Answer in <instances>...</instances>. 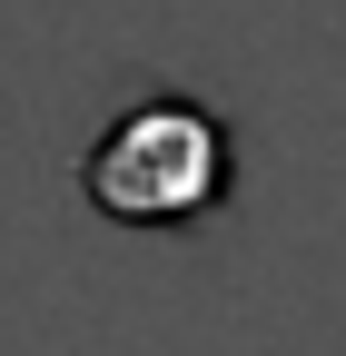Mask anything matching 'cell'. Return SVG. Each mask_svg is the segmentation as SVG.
Masks as SVG:
<instances>
[{"mask_svg": "<svg viewBox=\"0 0 346 356\" xmlns=\"http://www.w3.org/2000/svg\"><path fill=\"white\" fill-rule=\"evenodd\" d=\"M79 198L129 238H188L238 198V129L198 89H139L79 149Z\"/></svg>", "mask_w": 346, "mask_h": 356, "instance_id": "cell-1", "label": "cell"}]
</instances>
